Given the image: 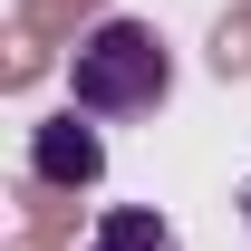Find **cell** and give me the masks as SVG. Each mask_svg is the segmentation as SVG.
Returning <instances> with one entry per match:
<instances>
[{"mask_svg":"<svg viewBox=\"0 0 251 251\" xmlns=\"http://www.w3.org/2000/svg\"><path fill=\"white\" fill-rule=\"evenodd\" d=\"M68 87H77L87 116H145V106H164V87H174L164 29H145V20H97V29L77 39V58H68Z\"/></svg>","mask_w":251,"mask_h":251,"instance_id":"cell-1","label":"cell"},{"mask_svg":"<svg viewBox=\"0 0 251 251\" xmlns=\"http://www.w3.org/2000/svg\"><path fill=\"white\" fill-rule=\"evenodd\" d=\"M29 174H39V184H68V193L106 174V145H97V126H77V106L29 135Z\"/></svg>","mask_w":251,"mask_h":251,"instance_id":"cell-2","label":"cell"},{"mask_svg":"<svg viewBox=\"0 0 251 251\" xmlns=\"http://www.w3.org/2000/svg\"><path fill=\"white\" fill-rule=\"evenodd\" d=\"M87 251H174V222L145 213V203H126V213L97 222V242H87Z\"/></svg>","mask_w":251,"mask_h":251,"instance_id":"cell-3","label":"cell"},{"mask_svg":"<svg viewBox=\"0 0 251 251\" xmlns=\"http://www.w3.org/2000/svg\"><path fill=\"white\" fill-rule=\"evenodd\" d=\"M213 68L222 77H251V10H222L213 20Z\"/></svg>","mask_w":251,"mask_h":251,"instance_id":"cell-4","label":"cell"},{"mask_svg":"<svg viewBox=\"0 0 251 251\" xmlns=\"http://www.w3.org/2000/svg\"><path fill=\"white\" fill-rule=\"evenodd\" d=\"M242 222H251V184H242Z\"/></svg>","mask_w":251,"mask_h":251,"instance_id":"cell-5","label":"cell"}]
</instances>
